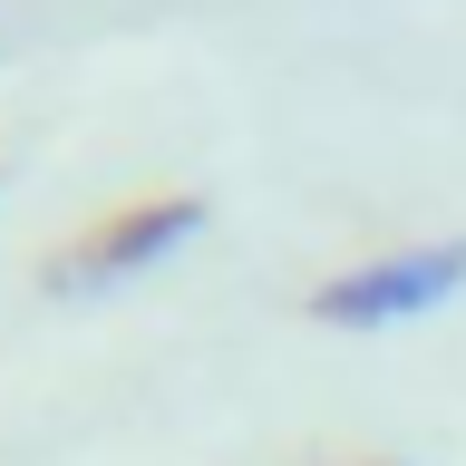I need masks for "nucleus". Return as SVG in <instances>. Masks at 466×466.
Segmentation results:
<instances>
[{"label":"nucleus","instance_id":"2","mask_svg":"<svg viewBox=\"0 0 466 466\" xmlns=\"http://www.w3.org/2000/svg\"><path fill=\"white\" fill-rule=\"evenodd\" d=\"M466 282V243H389V253L350 262L311 291V320L320 330H379V320H418L437 311L447 291Z\"/></svg>","mask_w":466,"mask_h":466},{"label":"nucleus","instance_id":"1","mask_svg":"<svg viewBox=\"0 0 466 466\" xmlns=\"http://www.w3.org/2000/svg\"><path fill=\"white\" fill-rule=\"evenodd\" d=\"M195 224H204V195L156 185V195H137V204H116V214H97V224H78L49 262H39V282H49V291H107V282H127V272H146V262H166L175 243H195Z\"/></svg>","mask_w":466,"mask_h":466},{"label":"nucleus","instance_id":"3","mask_svg":"<svg viewBox=\"0 0 466 466\" xmlns=\"http://www.w3.org/2000/svg\"><path fill=\"white\" fill-rule=\"evenodd\" d=\"M350 466H399V457H350Z\"/></svg>","mask_w":466,"mask_h":466}]
</instances>
